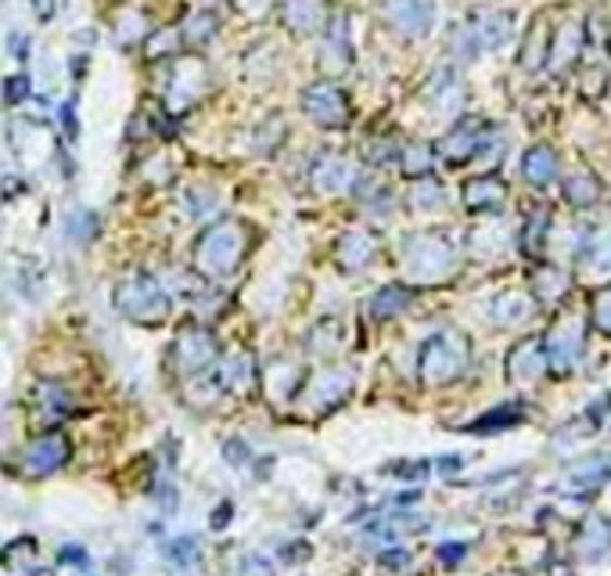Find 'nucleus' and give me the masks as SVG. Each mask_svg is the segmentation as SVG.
Segmentation results:
<instances>
[{"mask_svg":"<svg viewBox=\"0 0 611 576\" xmlns=\"http://www.w3.org/2000/svg\"><path fill=\"white\" fill-rule=\"evenodd\" d=\"M248 245H252V234H248L245 223L237 220H223L217 228H209L195 245V264L202 274L209 278H227L242 267V259L248 256Z\"/></svg>","mask_w":611,"mask_h":576,"instance_id":"nucleus-1","label":"nucleus"},{"mask_svg":"<svg viewBox=\"0 0 611 576\" xmlns=\"http://www.w3.org/2000/svg\"><path fill=\"white\" fill-rule=\"evenodd\" d=\"M468 360H471L468 335L457 332V329H443V332H435L421 346V357H417V371H421L425 386H446V382H454V379L464 375Z\"/></svg>","mask_w":611,"mask_h":576,"instance_id":"nucleus-2","label":"nucleus"},{"mask_svg":"<svg viewBox=\"0 0 611 576\" xmlns=\"http://www.w3.org/2000/svg\"><path fill=\"white\" fill-rule=\"evenodd\" d=\"M112 303H116L122 318L138 324H162L169 318V310H173V303H169L162 285H158L148 270H133V274L122 278L116 292H112Z\"/></svg>","mask_w":611,"mask_h":576,"instance_id":"nucleus-3","label":"nucleus"},{"mask_svg":"<svg viewBox=\"0 0 611 576\" xmlns=\"http://www.w3.org/2000/svg\"><path fill=\"white\" fill-rule=\"evenodd\" d=\"M403 267L414 281L428 285V281H443L454 274L457 253L443 234H432V231L411 234V239L403 242Z\"/></svg>","mask_w":611,"mask_h":576,"instance_id":"nucleus-4","label":"nucleus"},{"mask_svg":"<svg viewBox=\"0 0 611 576\" xmlns=\"http://www.w3.org/2000/svg\"><path fill=\"white\" fill-rule=\"evenodd\" d=\"M353 386H356L353 371H346V368L321 371V375L302 382V386L296 389V397H291V404H296V411L306 414V418H321L327 411H335L338 404H346Z\"/></svg>","mask_w":611,"mask_h":576,"instance_id":"nucleus-5","label":"nucleus"},{"mask_svg":"<svg viewBox=\"0 0 611 576\" xmlns=\"http://www.w3.org/2000/svg\"><path fill=\"white\" fill-rule=\"evenodd\" d=\"M220 357V343L206 324H187L177 335V349H173V364L184 379H198L202 371L212 368V360Z\"/></svg>","mask_w":611,"mask_h":576,"instance_id":"nucleus-6","label":"nucleus"},{"mask_svg":"<svg viewBox=\"0 0 611 576\" xmlns=\"http://www.w3.org/2000/svg\"><path fill=\"white\" fill-rule=\"evenodd\" d=\"M381 22L389 29H395L400 37L421 40L435 26V4L432 0H381L378 8Z\"/></svg>","mask_w":611,"mask_h":576,"instance_id":"nucleus-7","label":"nucleus"},{"mask_svg":"<svg viewBox=\"0 0 611 576\" xmlns=\"http://www.w3.org/2000/svg\"><path fill=\"white\" fill-rule=\"evenodd\" d=\"M540 343H543V354H547V364L558 371V375H564V371H572L575 360L583 357L586 324L580 318H561Z\"/></svg>","mask_w":611,"mask_h":576,"instance_id":"nucleus-8","label":"nucleus"},{"mask_svg":"<svg viewBox=\"0 0 611 576\" xmlns=\"http://www.w3.org/2000/svg\"><path fill=\"white\" fill-rule=\"evenodd\" d=\"M302 112L316 127L338 130L349 123V98L342 94V87H335V84H313L302 94Z\"/></svg>","mask_w":611,"mask_h":576,"instance_id":"nucleus-9","label":"nucleus"},{"mask_svg":"<svg viewBox=\"0 0 611 576\" xmlns=\"http://www.w3.org/2000/svg\"><path fill=\"white\" fill-rule=\"evenodd\" d=\"M313 191H321V195H349V191H356L364 184V174H360V166L353 159H346V155H321V159L313 163Z\"/></svg>","mask_w":611,"mask_h":576,"instance_id":"nucleus-10","label":"nucleus"},{"mask_svg":"<svg viewBox=\"0 0 611 576\" xmlns=\"http://www.w3.org/2000/svg\"><path fill=\"white\" fill-rule=\"evenodd\" d=\"M485 144H490V127H485L482 119H464L439 141V155H443L450 166H464V163H471L474 155H482Z\"/></svg>","mask_w":611,"mask_h":576,"instance_id":"nucleus-11","label":"nucleus"},{"mask_svg":"<svg viewBox=\"0 0 611 576\" xmlns=\"http://www.w3.org/2000/svg\"><path fill=\"white\" fill-rule=\"evenodd\" d=\"M69 455H73L69 436L65 433H43L26 447V455H22V469H26V476H51L54 469H62L65 461H69Z\"/></svg>","mask_w":611,"mask_h":576,"instance_id":"nucleus-12","label":"nucleus"},{"mask_svg":"<svg viewBox=\"0 0 611 576\" xmlns=\"http://www.w3.org/2000/svg\"><path fill=\"white\" fill-rule=\"evenodd\" d=\"M468 40V54L479 51H496L511 37V11H479L468 29H460Z\"/></svg>","mask_w":611,"mask_h":576,"instance_id":"nucleus-13","label":"nucleus"},{"mask_svg":"<svg viewBox=\"0 0 611 576\" xmlns=\"http://www.w3.org/2000/svg\"><path fill=\"white\" fill-rule=\"evenodd\" d=\"M202 90H206V65H202V59H180L173 69V87H169V98H166L169 112L191 108Z\"/></svg>","mask_w":611,"mask_h":576,"instance_id":"nucleus-14","label":"nucleus"},{"mask_svg":"<svg viewBox=\"0 0 611 576\" xmlns=\"http://www.w3.org/2000/svg\"><path fill=\"white\" fill-rule=\"evenodd\" d=\"M18 123H22V130L29 133V141H26V138H18V133H11V144H15V155L22 159V166L40 169V166L54 155V138H51V130L43 127V123H37V119H18Z\"/></svg>","mask_w":611,"mask_h":576,"instance_id":"nucleus-15","label":"nucleus"},{"mask_svg":"<svg viewBox=\"0 0 611 576\" xmlns=\"http://www.w3.org/2000/svg\"><path fill=\"white\" fill-rule=\"evenodd\" d=\"M378 253H381L378 234H370V231H346L342 239H338V245H335L338 267H346V270L370 267L378 259Z\"/></svg>","mask_w":611,"mask_h":576,"instance_id":"nucleus-16","label":"nucleus"},{"mask_svg":"<svg viewBox=\"0 0 611 576\" xmlns=\"http://www.w3.org/2000/svg\"><path fill=\"white\" fill-rule=\"evenodd\" d=\"M504 202H507V184L496 174L471 177L468 184H464V206L474 213H493V209H500Z\"/></svg>","mask_w":611,"mask_h":576,"instance_id":"nucleus-17","label":"nucleus"},{"mask_svg":"<svg viewBox=\"0 0 611 576\" xmlns=\"http://www.w3.org/2000/svg\"><path fill=\"white\" fill-rule=\"evenodd\" d=\"M547 371V354H543L540 338H525L507 354V375L515 382H536Z\"/></svg>","mask_w":611,"mask_h":576,"instance_id":"nucleus-18","label":"nucleus"},{"mask_svg":"<svg viewBox=\"0 0 611 576\" xmlns=\"http://www.w3.org/2000/svg\"><path fill=\"white\" fill-rule=\"evenodd\" d=\"M324 65H327V73H342L353 65V43H349L346 15H335V22L324 33Z\"/></svg>","mask_w":611,"mask_h":576,"instance_id":"nucleus-19","label":"nucleus"},{"mask_svg":"<svg viewBox=\"0 0 611 576\" xmlns=\"http://www.w3.org/2000/svg\"><path fill=\"white\" fill-rule=\"evenodd\" d=\"M281 15L285 26L296 33H316L324 26L327 15V0H281Z\"/></svg>","mask_w":611,"mask_h":576,"instance_id":"nucleus-20","label":"nucleus"},{"mask_svg":"<svg viewBox=\"0 0 611 576\" xmlns=\"http://www.w3.org/2000/svg\"><path fill=\"white\" fill-rule=\"evenodd\" d=\"M256 386V368H252V357L237 354L227 357V364L217 371V389L223 393H248Z\"/></svg>","mask_w":611,"mask_h":576,"instance_id":"nucleus-21","label":"nucleus"},{"mask_svg":"<svg viewBox=\"0 0 611 576\" xmlns=\"http://www.w3.org/2000/svg\"><path fill=\"white\" fill-rule=\"evenodd\" d=\"M522 174L529 184H536V188H547L554 177H558V155H554L547 144H536V149H529L525 152V159H522Z\"/></svg>","mask_w":611,"mask_h":576,"instance_id":"nucleus-22","label":"nucleus"},{"mask_svg":"<svg viewBox=\"0 0 611 576\" xmlns=\"http://www.w3.org/2000/svg\"><path fill=\"white\" fill-rule=\"evenodd\" d=\"M493 318L496 324H518L533 318V296L525 292H504V296L493 299Z\"/></svg>","mask_w":611,"mask_h":576,"instance_id":"nucleus-23","label":"nucleus"},{"mask_svg":"<svg viewBox=\"0 0 611 576\" xmlns=\"http://www.w3.org/2000/svg\"><path fill=\"white\" fill-rule=\"evenodd\" d=\"M414 303V289L406 285H385L375 303H370V313H375L378 321H389V318H400V313Z\"/></svg>","mask_w":611,"mask_h":576,"instance_id":"nucleus-24","label":"nucleus"},{"mask_svg":"<svg viewBox=\"0 0 611 576\" xmlns=\"http://www.w3.org/2000/svg\"><path fill=\"white\" fill-rule=\"evenodd\" d=\"M583 264H590V267H601V270H611V223L608 228H594V231H586V239H583Z\"/></svg>","mask_w":611,"mask_h":576,"instance_id":"nucleus-25","label":"nucleus"},{"mask_svg":"<svg viewBox=\"0 0 611 576\" xmlns=\"http://www.w3.org/2000/svg\"><path fill=\"white\" fill-rule=\"evenodd\" d=\"M400 166H403V174L411 180L428 177V174H432V166H435V152L428 149V144H403V149H400Z\"/></svg>","mask_w":611,"mask_h":576,"instance_id":"nucleus-26","label":"nucleus"},{"mask_svg":"<svg viewBox=\"0 0 611 576\" xmlns=\"http://www.w3.org/2000/svg\"><path fill=\"white\" fill-rule=\"evenodd\" d=\"M217 29H220L217 15H212V11H198V15L180 29V40H184L187 48H206V43H212V37H217Z\"/></svg>","mask_w":611,"mask_h":576,"instance_id":"nucleus-27","label":"nucleus"},{"mask_svg":"<svg viewBox=\"0 0 611 576\" xmlns=\"http://www.w3.org/2000/svg\"><path fill=\"white\" fill-rule=\"evenodd\" d=\"M338 349H342V321H324L310 338V354L332 357V354H338Z\"/></svg>","mask_w":611,"mask_h":576,"instance_id":"nucleus-28","label":"nucleus"},{"mask_svg":"<svg viewBox=\"0 0 611 576\" xmlns=\"http://www.w3.org/2000/svg\"><path fill=\"white\" fill-rule=\"evenodd\" d=\"M564 195H569V202H575V206H594L601 188H597V180L590 174H572L564 180Z\"/></svg>","mask_w":611,"mask_h":576,"instance_id":"nucleus-29","label":"nucleus"},{"mask_svg":"<svg viewBox=\"0 0 611 576\" xmlns=\"http://www.w3.org/2000/svg\"><path fill=\"white\" fill-rule=\"evenodd\" d=\"M116 40L122 43V48H133L138 40H148V18H144L141 11H127L116 26Z\"/></svg>","mask_w":611,"mask_h":576,"instance_id":"nucleus-30","label":"nucleus"},{"mask_svg":"<svg viewBox=\"0 0 611 576\" xmlns=\"http://www.w3.org/2000/svg\"><path fill=\"white\" fill-rule=\"evenodd\" d=\"M443 188L435 184V177H417L414 188H411V202L417 209H439L443 206Z\"/></svg>","mask_w":611,"mask_h":576,"instance_id":"nucleus-31","label":"nucleus"},{"mask_svg":"<svg viewBox=\"0 0 611 576\" xmlns=\"http://www.w3.org/2000/svg\"><path fill=\"white\" fill-rule=\"evenodd\" d=\"M432 98H435L443 108L457 112V105H460V90H457V76L450 73V69H443V73H439L435 80H432Z\"/></svg>","mask_w":611,"mask_h":576,"instance_id":"nucleus-32","label":"nucleus"},{"mask_svg":"<svg viewBox=\"0 0 611 576\" xmlns=\"http://www.w3.org/2000/svg\"><path fill=\"white\" fill-rule=\"evenodd\" d=\"M180 29H158L148 33V59H177V48H180Z\"/></svg>","mask_w":611,"mask_h":576,"instance_id":"nucleus-33","label":"nucleus"},{"mask_svg":"<svg viewBox=\"0 0 611 576\" xmlns=\"http://www.w3.org/2000/svg\"><path fill=\"white\" fill-rule=\"evenodd\" d=\"M590 313H594V324L601 329L604 335H611V285L597 289L590 296Z\"/></svg>","mask_w":611,"mask_h":576,"instance_id":"nucleus-34","label":"nucleus"},{"mask_svg":"<svg viewBox=\"0 0 611 576\" xmlns=\"http://www.w3.org/2000/svg\"><path fill=\"white\" fill-rule=\"evenodd\" d=\"M187 209H191V217H206V213H217V191L212 188H191L187 191Z\"/></svg>","mask_w":611,"mask_h":576,"instance_id":"nucleus-35","label":"nucleus"},{"mask_svg":"<svg viewBox=\"0 0 611 576\" xmlns=\"http://www.w3.org/2000/svg\"><path fill=\"white\" fill-rule=\"evenodd\" d=\"M94 228H98L94 213L76 209L73 217H69V239H76V242H90V239H94Z\"/></svg>","mask_w":611,"mask_h":576,"instance_id":"nucleus-36","label":"nucleus"},{"mask_svg":"<svg viewBox=\"0 0 611 576\" xmlns=\"http://www.w3.org/2000/svg\"><path fill=\"white\" fill-rule=\"evenodd\" d=\"M237 15H245V18H266L270 11H274V0H231Z\"/></svg>","mask_w":611,"mask_h":576,"instance_id":"nucleus-37","label":"nucleus"},{"mask_svg":"<svg viewBox=\"0 0 611 576\" xmlns=\"http://www.w3.org/2000/svg\"><path fill=\"white\" fill-rule=\"evenodd\" d=\"M4 105H18V101H26L29 98V80L26 76H8L4 80Z\"/></svg>","mask_w":611,"mask_h":576,"instance_id":"nucleus-38","label":"nucleus"},{"mask_svg":"<svg viewBox=\"0 0 611 576\" xmlns=\"http://www.w3.org/2000/svg\"><path fill=\"white\" fill-rule=\"evenodd\" d=\"M543 234H547V209H543L540 217L529 220V231H525V253H540Z\"/></svg>","mask_w":611,"mask_h":576,"instance_id":"nucleus-39","label":"nucleus"},{"mask_svg":"<svg viewBox=\"0 0 611 576\" xmlns=\"http://www.w3.org/2000/svg\"><path fill=\"white\" fill-rule=\"evenodd\" d=\"M400 149H403V144H389V141H370V149H367V155H370V159H375V163H392V159H400Z\"/></svg>","mask_w":611,"mask_h":576,"instance_id":"nucleus-40","label":"nucleus"},{"mask_svg":"<svg viewBox=\"0 0 611 576\" xmlns=\"http://www.w3.org/2000/svg\"><path fill=\"white\" fill-rule=\"evenodd\" d=\"M169 555H173V559H180V562H195V559H198V551H195V540H191V537L177 540V545H173V551H169Z\"/></svg>","mask_w":611,"mask_h":576,"instance_id":"nucleus-41","label":"nucleus"},{"mask_svg":"<svg viewBox=\"0 0 611 576\" xmlns=\"http://www.w3.org/2000/svg\"><path fill=\"white\" fill-rule=\"evenodd\" d=\"M32 4V11H37L40 18H54V11H58L65 0H29Z\"/></svg>","mask_w":611,"mask_h":576,"instance_id":"nucleus-42","label":"nucleus"},{"mask_svg":"<svg viewBox=\"0 0 611 576\" xmlns=\"http://www.w3.org/2000/svg\"><path fill=\"white\" fill-rule=\"evenodd\" d=\"M227 512H231V508L223 504L220 512H217V519H212V526H217V529H220V526H227Z\"/></svg>","mask_w":611,"mask_h":576,"instance_id":"nucleus-43","label":"nucleus"},{"mask_svg":"<svg viewBox=\"0 0 611 576\" xmlns=\"http://www.w3.org/2000/svg\"><path fill=\"white\" fill-rule=\"evenodd\" d=\"M496 576H522V573H496Z\"/></svg>","mask_w":611,"mask_h":576,"instance_id":"nucleus-44","label":"nucleus"}]
</instances>
